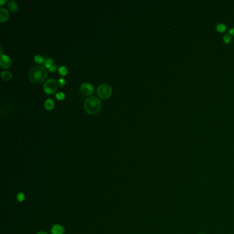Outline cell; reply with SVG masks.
Instances as JSON below:
<instances>
[{
    "label": "cell",
    "instance_id": "13",
    "mask_svg": "<svg viewBox=\"0 0 234 234\" xmlns=\"http://www.w3.org/2000/svg\"><path fill=\"white\" fill-rule=\"evenodd\" d=\"M58 72H59V74H61V75H65L67 73V69L65 66H61L58 68Z\"/></svg>",
    "mask_w": 234,
    "mask_h": 234
},
{
    "label": "cell",
    "instance_id": "17",
    "mask_svg": "<svg viewBox=\"0 0 234 234\" xmlns=\"http://www.w3.org/2000/svg\"><path fill=\"white\" fill-rule=\"evenodd\" d=\"M17 198L19 202H22L24 201V199H25V195H24L23 193L21 192V193H19L18 195H17Z\"/></svg>",
    "mask_w": 234,
    "mask_h": 234
},
{
    "label": "cell",
    "instance_id": "8",
    "mask_svg": "<svg viewBox=\"0 0 234 234\" xmlns=\"http://www.w3.org/2000/svg\"><path fill=\"white\" fill-rule=\"evenodd\" d=\"M9 14L8 10H7L4 8H0V20H1V23H3L4 22L8 19Z\"/></svg>",
    "mask_w": 234,
    "mask_h": 234
},
{
    "label": "cell",
    "instance_id": "2",
    "mask_svg": "<svg viewBox=\"0 0 234 234\" xmlns=\"http://www.w3.org/2000/svg\"><path fill=\"white\" fill-rule=\"evenodd\" d=\"M84 106L86 111L88 113L95 114L100 110L101 101L96 96L91 95L85 100Z\"/></svg>",
    "mask_w": 234,
    "mask_h": 234
},
{
    "label": "cell",
    "instance_id": "16",
    "mask_svg": "<svg viewBox=\"0 0 234 234\" xmlns=\"http://www.w3.org/2000/svg\"><path fill=\"white\" fill-rule=\"evenodd\" d=\"M223 40H224V41L226 43L228 44L231 42L232 37L231 36L229 35V34H225V35H224V37H223Z\"/></svg>",
    "mask_w": 234,
    "mask_h": 234
},
{
    "label": "cell",
    "instance_id": "14",
    "mask_svg": "<svg viewBox=\"0 0 234 234\" xmlns=\"http://www.w3.org/2000/svg\"><path fill=\"white\" fill-rule=\"evenodd\" d=\"M52 63H53V60L51 59V58H47L46 61H45V66H46V67L50 68L51 65H52Z\"/></svg>",
    "mask_w": 234,
    "mask_h": 234
},
{
    "label": "cell",
    "instance_id": "7",
    "mask_svg": "<svg viewBox=\"0 0 234 234\" xmlns=\"http://www.w3.org/2000/svg\"><path fill=\"white\" fill-rule=\"evenodd\" d=\"M65 229L60 225H55L51 229V234H64Z\"/></svg>",
    "mask_w": 234,
    "mask_h": 234
},
{
    "label": "cell",
    "instance_id": "22",
    "mask_svg": "<svg viewBox=\"0 0 234 234\" xmlns=\"http://www.w3.org/2000/svg\"><path fill=\"white\" fill-rule=\"evenodd\" d=\"M37 234H48V233L46 232H44V231H41L39 232H38Z\"/></svg>",
    "mask_w": 234,
    "mask_h": 234
},
{
    "label": "cell",
    "instance_id": "21",
    "mask_svg": "<svg viewBox=\"0 0 234 234\" xmlns=\"http://www.w3.org/2000/svg\"><path fill=\"white\" fill-rule=\"evenodd\" d=\"M229 33L230 34H232V35L234 36V28H232L229 30Z\"/></svg>",
    "mask_w": 234,
    "mask_h": 234
},
{
    "label": "cell",
    "instance_id": "23",
    "mask_svg": "<svg viewBox=\"0 0 234 234\" xmlns=\"http://www.w3.org/2000/svg\"><path fill=\"white\" fill-rule=\"evenodd\" d=\"M6 2V0H0V4L2 5L3 3H4Z\"/></svg>",
    "mask_w": 234,
    "mask_h": 234
},
{
    "label": "cell",
    "instance_id": "15",
    "mask_svg": "<svg viewBox=\"0 0 234 234\" xmlns=\"http://www.w3.org/2000/svg\"><path fill=\"white\" fill-rule=\"evenodd\" d=\"M34 61H35L37 63H42L44 61V58L43 56H41V55H36V56H34Z\"/></svg>",
    "mask_w": 234,
    "mask_h": 234
},
{
    "label": "cell",
    "instance_id": "24",
    "mask_svg": "<svg viewBox=\"0 0 234 234\" xmlns=\"http://www.w3.org/2000/svg\"><path fill=\"white\" fill-rule=\"evenodd\" d=\"M199 234H204V233H199Z\"/></svg>",
    "mask_w": 234,
    "mask_h": 234
},
{
    "label": "cell",
    "instance_id": "19",
    "mask_svg": "<svg viewBox=\"0 0 234 234\" xmlns=\"http://www.w3.org/2000/svg\"><path fill=\"white\" fill-rule=\"evenodd\" d=\"M56 66H57V65H56V64H54V65H51V66L49 68V71H51V72H53V71H54L55 70H56Z\"/></svg>",
    "mask_w": 234,
    "mask_h": 234
},
{
    "label": "cell",
    "instance_id": "10",
    "mask_svg": "<svg viewBox=\"0 0 234 234\" xmlns=\"http://www.w3.org/2000/svg\"><path fill=\"white\" fill-rule=\"evenodd\" d=\"M1 75H2V78L3 80H6V81L10 80L12 77V75L11 74V72H10L8 71H3L2 72Z\"/></svg>",
    "mask_w": 234,
    "mask_h": 234
},
{
    "label": "cell",
    "instance_id": "3",
    "mask_svg": "<svg viewBox=\"0 0 234 234\" xmlns=\"http://www.w3.org/2000/svg\"><path fill=\"white\" fill-rule=\"evenodd\" d=\"M97 93L100 98L103 99L108 98L111 95L112 88L109 84L103 83L98 86Z\"/></svg>",
    "mask_w": 234,
    "mask_h": 234
},
{
    "label": "cell",
    "instance_id": "1",
    "mask_svg": "<svg viewBox=\"0 0 234 234\" xmlns=\"http://www.w3.org/2000/svg\"><path fill=\"white\" fill-rule=\"evenodd\" d=\"M47 76V71L43 65H34L28 71L30 80L34 83H39L43 81Z\"/></svg>",
    "mask_w": 234,
    "mask_h": 234
},
{
    "label": "cell",
    "instance_id": "5",
    "mask_svg": "<svg viewBox=\"0 0 234 234\" xmlns=\"http://www.w3.org/2000/svg\"><path fill=\"white\" fill-rule=\"evenodd\" d=\"M80 90L82 94L85 95H91L94 92V86L89 82H85L80 85Z\"/></svg>",
    "mask_w": 234,
    "mask_h": 234
},
{
    "label": "cell",
    "instance_id": "4",
    "mask_svg": "<svg viewBox=\"0 0 234 234\" xmlns=\"http://www.w3.org/2000/svg\"><path fill=\"white\" fill-rule=\"evenodd\" d=\"M58 84L56 80L54 78H50L44 82L43 89L48 94H51L56 91Z\"/></svg>",
    "mask_w": 234,
    "mask_h": 234
},
{
    "label": "cell",
    "instance_id": "11",
    "mask_svg": "<svg viewBox=\"0 0 234 234\" xmlns=\"http://www.w3.org/2000/svg\"><path fill=\"white\" fill-rule=\"evenodd\" d=\"M54 106V103L52 99L51 98H47L46 102H45V107L47 110H51L52 109Z\"/></svg>",
    "mask_w": 234,
    "mask_h": 234
},
{
    "label": "cell",
    "instance_id": "12",
    "mask_svg": "<svg viewBox=\"0 0 234 234\" xmlns=\"http://www.w3.org/2000/svg\"><path fill=\"white\" fill-rule=\"evenodd\" d=\"M216 30H217L220 32H225L226 30V26L222 23H220L216 26Z\"/></svg>",
    "mask_w": 234,
    "mask_h": 234
},
{
    "label": "cell",
    "instance_id": "20",
    "mask_svg": "<svg viewBox=\"0 0 234 234\" xmlns=\"http://www.w3.org/2000/svg\"><path fill=\"white\" fill-rule=\"evenodd\" d=\"M58 82H59V85L61 86H63L65 84V80L64 78H59L58 79Z\"/></svg>",
    "mask_w": 234,
    "mask_h": 234
},
{
    "label": "cell",
    "instance_id": "18",
    "mask_svg": "<svg viewBox=\"0 0 234 234\" xmlns=\"http://www.w3.org/2000/svg\"><path fill=\"white\" fill-rule=\"evenodd\" d=\"M56 98L58 99V100H63L64 98H65V94L63 92H58L57 93V94H56Z\"/></svg>",
    "mask_w": 234,
    "mask_h": 234
},
{
    "label": "cell",
    "instance_id": "6",
    "mask_svg": "<svg viewBox=\"0 0 234 234\" xmlns=\"http://www.w3.org/2000/svg\"><path fill=\"white\" fill-rule=\"evenodd\" d=\"M0 63L3 68H8L12 63L11 58L6 54H1V58H0Z\"/></svg>",
    "mask_w": 234,
    "mask_h": 234
},
{
    "label": "cell",
    "instance_id": "9",
    "mask_svg": "<svg viewBox=\"0 0 234 234\" xmlns=\"http://www.w3.org/2000/svg\"><path fill=\"white\" fill-rule=\"evenodd\" d=\"M8 7L10 11L13 12H17V10H18V4L15 1H12V0H10V1L8 2Z\"/></svg>",
    "mask_w": 234,
    "mask_h": 234
}]
</instances>
